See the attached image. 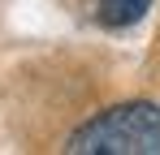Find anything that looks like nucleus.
I'll return each instance as SVG.
<instances>
[{
  "mask_svg": "<svg viewBox=\"0 0 160 155\" xmlns=\"http://www.w3.org/2000/svg\"><path fill=\"white\" fill-rule=\"evenodd\" d=\"M74 155H156L160 151V108L147 99L117 103L69 138Z\"/></svg>",
  "mask_w": 160,
  "mask_h": 155,
  "instance_id": "obj_1",
  "label": "nucleus"
},
{
  "mask_svg": "<svg viewBox=\"0 0 160 155\" xmlns=\"http://www.w3.org/2000/svg\"><path fill=\"white\" fill-rule=\"evenodd\" d=\"M152 9V0H100V22L104 26H134Z\"/></svg>",
  "mask_w": 160,
  "mask_h": 155,
  "instance_id": "obj_2",
  "label": "nucleus"
}]
</instances>
